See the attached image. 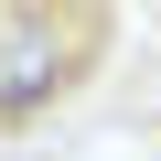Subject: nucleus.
Returning a JSON list of instances; mask_svg holds the SVG:
<instances>
[{
  "label": "nucleus",
  "mask_w": 161,
  "mask_h": 161,
  "mask_svg": "<svg viewBox=\"0 0 161 161\" xmlns=\"http://www.w3.org/2000/svg\"><path fill=\"white\" fill-rule=\"evenodd\" d=\"M97 32H108V11H0V129L54 108L86 75Z\"/></svg>",
  "instance_id": "obj_1"
}]
</instances>
